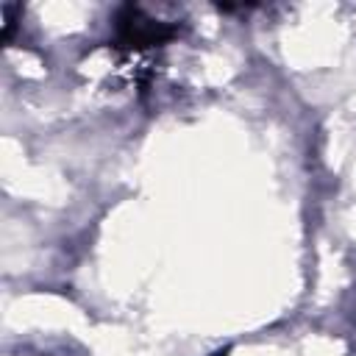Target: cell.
<instances>
[{
    "mask_svg": "<svg viewBox=\"0 0 356 356\" xmlns=\"http://www.w3.org/2000/svg\"><path fill=\"white\" fill-rule=\"evenodd\" d=\"M211 356H228V350H217V353H211Z\"/></svg>",
    "mask_w": 356,
    "mask_h": 356,
    "instance_id": "obj_2",
    "label": "cell"
},
{
    "mask_svg": "<svg viewBox=\"0 0 356 356\" xmlns=\"http://www.w3.org/2000/svg\"><path fill=\"white\" fill-rule=\"evenodd\" d=\"M114 31H117V44L128 50H142V47H159L170 42L178 31L167 22L145 17L136 6H122L114 17Z\"/></svg>",
    "mask_w": 356,
    "mask_h": 356,
    "instance_id": "obj_1",
    "label": "cell"
}]
</instances>
